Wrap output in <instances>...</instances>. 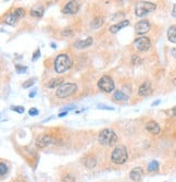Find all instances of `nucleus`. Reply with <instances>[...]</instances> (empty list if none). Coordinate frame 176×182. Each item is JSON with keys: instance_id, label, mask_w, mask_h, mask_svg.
Wrapping results in <instances>:
<instances>
[{"instance_id": "nucleus-14", "label": "nucleus", "mask_w": 176, "mask_h": 182, "mask_svg": "<svg viewBox=\"0 0 176 182\" xmlns=\"http://www.w3.org/2000/svg\"><path fill=\"white\" fill-rule=\"evenodd\" d=\"M129 25V21L128 20H123V21H121L120 23H117V24H114V25L110 26V29H109V31H110L112 34H115V33H117L120 31V29H124V27H126V26Z\"/></svg>"}, {"instance_id": "nucleus-1", "label": "nucleus", "mask_w": 176, "mask_h": 182, "mask_svg": "<svg viewBox=\"0 0 176 182\" xmlns=\"http://www.w3.org/2000/svg\"><path fill=\"white\" fill-rule=\"evenodd\" d=\"M117 140L119 137L112 129H103L98 136L99 143L104 146H113L114 144H117Z\"/></svg>"}, {"instance_id": "nucleus-41", "label": "nucleus", "mask_w": 176, "mask_h": 182, "mask_svg": "<svg viewBox=\"0 0 176 182\" xmlns=\"http://www.w3.org/2000/svg\"><path fill=\"white\" fill-rule=\"evenodd\" d=\"M51 46H52V48H56V44H54V43L51 44Z\"/></svg>"}, {"instance_id": "nucleus-39", "label": "nucleus", "mask_w": 176, "mask_h": 182, "mask_svg": "<svg viewBox=\"0 0 176 182\" xmlns=\"http://www.w3.org/2000/svg\"><path fill=\"white\" fill-rule=\"evenodd\" d=\"M173 113H174V116H176V107L173 109Z\"/></svg>"}, {"instance_id": "nucleus-20", "label": "nucleus", "mask_w": 176, "mask_h": 182, "mask_svg": "<svg viewBox=\"0 0 176 182\" xmlns=\"http://www.w3.org/2000/svg\"><path fill=\"white\" fill-rule=\"evenodd\" d=\"M44 8L43 7H36V8H34V9L31 10V15L34 16V18H41L43 16V14H44Z\"/></svg>"}, {"instance_id": "nucleus-34", "label": "nucleus", "mask_w": 176, "mask_h": 182, "mask_svg": "<svg viewBox=\"0 0 176 182\" xmlns=\"http://www.w3.org/2000/svg\"><path fill=\"white\" fill-rule=\"evenodd\" d=\"M172 15H173L174 18H176V4H174V7H173V11H172Z\"/></svg>"}, {"instance_id": "nucleus-10", "label": "nucleus", "mask_w": 176, "mask_h": 182, "mask_svg": "<svg viewBox=\"0 0 176 182\" xmlns=\"http://www.w3.org/2000/svg\"><path fill=\"white\" fill-rule=\"evenodd\" d=\"M51 143H52V137L47 134L39 135L36 140V145L38 148H45V147L49 146Z\"/></svg>"}, {"instance_id": "nucleus-29", "label": "nucleus", "mask_w": 176, "mask_h": 182, "mask_svg": "<svg viewBox=\"0 0 176 182\" xmlns=\"http://www.w3.org/2000/svg\"><path fill=\"white\" fill-rule=\"evenodd\" d=\"M38 57H40V49H39V48H37V49L35 50L34 55H33V57H32V61H36Z\"/></svg>"}, {"instance_id": "nucleus-7", "label": "nucleus", "mask_w": 176, "mask_h": 182, "mask_svg": "<svg viewBox=\"0 0 176 182\" xmlns=\"http://www.w3.org/2000/svg\"><path fill=\"white\" fill-rule=\"evenodd\" d=\"M24 15H25L24 10H23L22 8H16L15 10H13L12 12L9 13V14L4 18V22H6L7 24H9V25H14V24L18 22V20L23 18Z\"/></svg>"}, {"instance_id": "nucleus-24", "label": "nucleus", "mask_w": 176, "mask_h": 182, "mask_svg": "<svg viewBox=\"0 0 176 182\" xmlns=\"http://www.w3.org/2000/svg\"><path fill=\"white\" fill-rule=\"evenodd\" d=\"M11 110H13V111L15 112H19V113H23V112L25 111L24 107H22V106H12L11 107Z\"/></svg>"}, {"instance_id": "nucleus-32", "label": "nucleus", "mask_w": 176, "mask_h": 182, "mask_svg": "<svg viewBox=\"0 0 176 182\" xmlns=\"http://www.w3.org/2000/svg\"><path fill=\"white\" fill-rule=\"evenodd\" d=\"M98 108L107 109V110H113V108H111V107H107V106H104V105H99V106H98Z\"/></svg>"}, {"instance_id": "nucleus-17", "label": "nucleus", "mask_w": 176, "mask_h": 182, "mask_svg": "<svg viewBox=\"0 0 176 182\" xmlns=\"http://www.w3.org/2000/svg\"><path fill=\"white\" fill-rule=\"evenodd\" d=\"M167 38L171 43L176 44V25H172L167 29Z\"/></svg>"}, {"instance_id": "nucleus-27", "label": "nucleus", "mask_w": 176, "mask_h": 182, "mask_svg": "<svg viewBox=\"0 0 176 182\" xmlns=\"http://www.w3.org/2000/svg\"><path fill=\"white\" fill-rule=\"evenodd\" d=\"M62 182H75V178L71 175H67V176L63 177Z\"/></svg>"}, {"instance_id": "nucleus-31", "label": "nucleus", "mask_w": 176, "mask_h": 182, "mask_svg": "<svg viewBox=\"0 0 176 182\" xmlns=\"http://www.w3.org/2000/svg\"><path fill=\"white\" fill-rule=\"evenodd\" d=\"M38 112H39V111H38V110H37L36 108H31V109L29 110V116H37V115H38Z\"/></svg>"}, {"instance_id": "nucleus-13", "label": "nucleus", "mask_w": 176, "mask_h": 182, "mask_svg": "<svg viewBox=\"0 0 176 182\" xmlns=\"http://www.w3.org/2000/svg\"><path fill=\"white\" fill-rule=\"evenodd\" d=\"M142 175H144V169H142V167H136V168H134V169L131 171L129 178H131V180H133V181L137 182L142 179Z\"/></svg>"}, {"instance_id": "nucleus-19", "label": "nucleus", "mask_w": 176, "mask_h": 182, "mask_svg": "<svg viewBox=\"0 0 176 182\" xmlns=\"http://www.w3.org/2000/svg\"><path fill=\"white\" fill-rule=\"evenodd\" d=\"M62 84H63V79H61V77H54L51 81H49L48 86H49V88H56V87L58 88Z\"/></svg>"}, {"instance_id": "nucleus-23", "label": "nucleus", "mask_w": 176, "mask_h": 182, "mask_svg": "<svg viewBox=\"0 0 176 182\" xmlns=\"http://www.w3.org/2000/svg\"><path fill=\"white\" fill-rule=\"evenodd\" d=\"M85 165L87 168H92V167L96 166V159L95 158H88V159H86Z\"/></svg>"}, {"instance_id": "nucleus-21", "label": "nucleus", "mask_w": 176, "mask_h": 182, "mask_svg": "<svg viewBox=\"0 0 176 182\" xmlns=\"http://www.w3.org/2000/svg\"><path fill=\"white\" fill-rule=\"evenodd\" d=\"M103 19L102 18H96V19L92 20V22H91V27L95 29H99L100 26L103 25Z\"/></svg>"}, {"instance_id": "nucleus-35", "label": "nucleus", "mask_w": 176, "mask_h": 182, "mask_svg": "<svg viewBox=\"0 0 176 182\" xmlns=\"http://www.w3.org/2000/svg\"><path fill=\"white\" fill-rule=\"evenodd\" d=\"M35 95H36V90H35V91H33V92H31V93H29V97H31V98H32V97H34Z\"/></svg>"}, {"instance_id": "nucleus-4", "label": "nucleus", "mask_w": 176, "mask_h": 182, "mask_svg": "<svg viewBox=\"0 0 176 182\" xmlns=\"http://www.w3.org/2000/svg\"><path fill=\"white\" fill-rule=\"evenodd\" d=\"M155 8H157V4L155 3L150 2V1H140V2H138L136 4L135 15L138 16V18L145 16L149 12L154 11Z\"/></svg>"}, {"instance_id": "nucleus-40", "label": "nucleus", "mask_w": 176, "mask_h": 182, "mask_svg": "<svg viewBox=\"0 0 176 182\" xmlns=\"http://www.w3.org/2000/svg\"><path fill=\"white\" fill-rule=\"evenodd\" d=\"M173 83H174V85H175V86H176V77L173 80Z\"/></svg>"}, {"instance_id": "nucleus-38", "label": "nucleus", "mask_w": 176, "mask_h": 182, "mask_svg": "<svg viewBox=\"0 0 176 182\" xmlns=\"http://www.w3.org/2000/svg\"><path fill=\"white\" fill-rule=\"evenodd\" d=\"M159 104H160V100H157V102H152V106H157V105H159Z\"/></svg>"}, {"instance_id": "nucleus-25", "label": "nucleus", "mask_w": 176, "mask_h": 182, "mask_svg": "<svg viewBox=\"0 0 176 182\" xmlns=\"http://www.w3.org/2000/svg\"><path fill=\"white\" fill-rule=\"evenodd\" d=\"M0 170H1V177L6 176L7 171H8V167H7L6 164H3V163L0 164Z\"/></svg>"}, {"instance_id": "nucleus-33", "label": "nucleus", "mask_w": 176, "mask_h": 182, "mask_svg": "<svg viewBox=\"0 0 176 182\" xmlns=\"http://www.w3.org/2000/svg\"><path fill=\"white\" fill-rule=\"evenodd\" d=\"M171 55L176 58V48H172V49H171Z\"/></svg>"}, {"instance_id": "nucleus-2", "label": "nucleus", "mask_w": 176, "mask_h": 182, "mask_svg": "<svg viewBox=\"0 0 176 182\" xmlns=\"http://www.w3.org/2000/svg\"><path fill=\"white\" fill-rule=\"evenodd\" d=\"M72 66V60L67 54H60L54 60V71L62 74L69 70Z\"/></svg>"}, {"instance_id": "nucleus-18", "label": "nucleus", "mask_w": 176, "mask_h": 182, "mask_svg": "<svg viewBox=\"0 0 176 182\" xmlns=\"http://www.w3.org/2000/svg\"><path fill=\"white\" fill-rule=\"evenodd\" d=\"M113 98L117 100V102H126L128 99V95H126L123 91H117L114 93Z\"/></svg>"}, {"instance_id": "nucleus-5", "label": "nucleus", "mask_w": 176, "mask_h": 182, "mask_svg": "<svg viewBox=\"0 0 176 182\" xmlns=\"http://www.w3.org/2000/svg\"><path fill=\"white\" fill-rule=\"evenodd\" d=\"M77 91V85L74 83H63L56 91V96L58 98H66Z\"/></svg>"}, {"instance_id": "nucleus-37", "label": "nucleus", "mask_w": 176, "mask_h": 182, "mask_svg": "<svg viewBox=\"0 0 176 182\" xmlns=\"http://www.w3.org/2000/svg\"><path fill=\"white\" fill-rule=\"evenodd\" d=\"M67 115V111H64V112H61L59 115V117H64V116H66Z\"/></svg>"}, {"instance_id": "nucleus-22", "label": "nucleus", "mask_w": 176, "mask_h": 182, "mask_svg": "<svg viewBox=\"0 0 176 182\" xmlns=\"http://www.w3.org/2000/svg\"><path fill=\"white\" fill-rule=\"evenodd\" d=\"M158 169H159V163L155 161V160H152V161L148 165V171H150V172L157 171Z\"/></svg>"}, {"instance_id": "nucleus-26", "label": "nucleus", "mask_w": 176, "mask_h": 182, "mask_svg": "<svg viewBox=\"0 0 176 182\" xmlns=\"http://www.w3.org/2000/svg\"><path fill=\"white\" fill-rule=\"evenodd\" d=\"M15 69H16V72H18V73H25V71L27 70V68L26 67H23V66H20V64H16Z\"/></svg>"}, {"instance_id": "nucleus-8", "label": "nucleus", "mask_w": 176, "mask_h": 182, "mask_svg": "<svg viewBox=\"0 0 176 182\" xmlns=\"http://www.w3.org/2000/svg\"><path fill=\"white\" fill-rule=\"evenodd\" d=\"M134 47L139 51H147L151 47L150 39L146 36H140L134 41Z\"/></svg>"}, {"instance_id": "nucleus-9", "label": "nucleus", "mask_w": 176, "mask_h": 182, "mask_svg": "<svg viewBox=\"0 0 176 182\" xmlns=\"http://www.w3.org/2000/svg\"><path fill=\"white\" fill-rule=\"evenodd\" d=\"M79 7L81 6H79V3L77 1H70L64 6L62 11L65 14H75V13L78 12Z\"/></svg>"}, {"instance_id": "nucleus-12", "label": "nucleus", "mask_w": 176, "mask_h": 182, "mask_svg": "<svg viewBox=\"0 0 176 182\" xmlns=\"http://www.w3.org/2000/svg\"><path fill=\"white\" fill-rule=\"evenodd\" d=\"M146 130H147L150 134H154V135H158L160 133L161 131V128L160 125H158V122L155 121H149L146 125Z\"/></svg>"}, {"instance_id": "nucleus-15", "label": "nucleus", "mask_w": 176, "mask_h": 182, "mask_svg": "<svg viewBox=\"0 0 176 182\" xmlns=\"http://www.w3.org/2000/svg\"><path fill=\"white\" fill-rule=\"evenodd\" d=\"M152 92V88H151V84L150 82H145L144 84H142L138 88V94L140 96H148L150 93Z\"/></svg>"}, {"instance_id": "nucleus-11", "label": "nucleus", "mask_w": 176, "mask_h": 182, "mask_svg": "<svg viewBox=\"0 0 176 182\" xmlns=\"http://www.w3.org/2000/svg\"><path fill=\"white\" fill-rule=\"evenodd\" d=\"M149 29H150V23L147 20H140L135 25V32L139 35L147 33Z\"/></svg>"}, {"instance_id": "nucleus-3", "label": "nucleus", "mask_w": 176, "mask_h": 182, "mask_svg": "<svg viewBox=\"0 0 176 182\" xmlns=\"http://www.w3.org/2000/svg\"><path fill=\"white\" fill-rule=\"evenodd\" d=\"M127 159H128L127 150L125 146H122V145L115 147L111 154V160L117 165H122V164L126 163Z\"/></svg>"}, {"instance_id": "nucleus-6", "label": "nucleus", "mask_w": 176, "mask_h": 182, "mask_svg": "<svg viewBox=\"0 0 176 182\" xmlns=\"http://www.w3.org/2000/svg\"><path fill=\"white\" fill-rule=\"evenodd\" d=\"M98 87L104 93H111L114 90V81L108 75H103L98 81Z\"/></svg>"}, {"instance_id": "nucleus-30", "label": "nucleus", "mask_w": 176, "mask_h": 182, "mask_svg": "<svg viewBox=\"0 0 176 182\" xmlns=\"http://www.w3.org/2000/svg\"><path fill=\"white\" fill-rule=\"evenodd\" d=\"M34 85V81L33 80H27L26 82L23 83V88H29V87H32Z\"/></svg>"}, {"instance_id": "nucleus-28", "label": "nucleus", "mask_w": 176, "mask_h": 182, "mask_svg": "<svg viewBox=\"0 0 176 182\" xmlns=\"http://www.w3.org/2000/svg\"><path fill=\"white\" fill-rule=\"evenodd\" d=\"M132 63L133 64H139L142 63V59L138 57V56H136V55H134L132 57Z\"/></svg>"}, {"instance_id": "nucleus-16", "label": "nucleus", "mask_w": 176, "mask_h": 182, "mask_svg": "<svg viewBox=\"0 0 176 182\" xmlns=\"http://www.w3.org/2000/svg\"><path fill=\"white\" fill-rule=\"evenodd\" d=\"M92 37H87L86 39H84V41H77V42L75 43V47L77 48V49H83V48H86V47H89V46L92 45Z\"/></svg>"}, {"instance_id": "nucleus-36", "label": "nucleus", "mask_w": 176, "mask_h": 182, "mask_svg": "<svg viewBox=\"0 0 176 182\" xmlns=\"http://www.w3.org/2000/svg\"><path fill=\"white\" fill-rule=\"evenodd\" d=\"M62 35H72V32H66V31H64V32L62 33Z\"/></svg>"}]
</instances>
